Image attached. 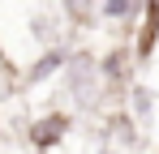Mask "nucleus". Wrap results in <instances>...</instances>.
Instances as JSON below:
<instances>
[{
	"mask_svg": "<svg viewBox=\"0 0 159 154\" xmlns=\"http://www.w3.org/2000/svg\"><path fill=\"white\" fill-rule=\"evenodd\" d=\"M60 133H65V116H48L43 124L34 128V141H39V146H52Z\"/></svg>",
	"mask_w": 159,
	"mask_h": 154,
	"instance_id": "obj_1",
	"label": "nucleus"
}]
</instances>
